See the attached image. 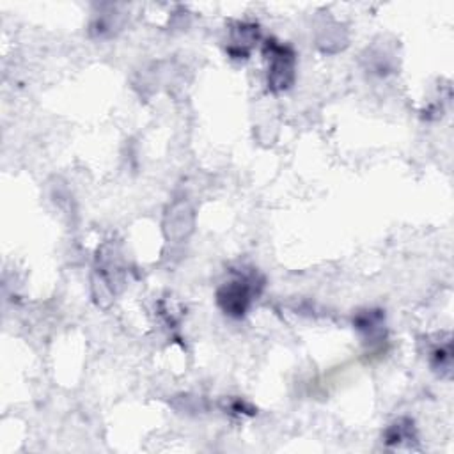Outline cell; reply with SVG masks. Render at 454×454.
<instances>
[{"instance_id": "cell-3", "label": "cell", "mask_w": 454, "mask_h": 454, "mask_svg": "<svg viewBox=\"0 0 454 454\" xmlns=\"http://www.w3.org/2000/svg\"><path fill=\"white\" fill-rule=\"evenodd\" d=\"M355 326L364 332L369 339H374L377 334L381 332V326H383V316H381L380 311H366V313L359 314L355 320Z\"/></svg>"}, {"instance_id": "cell-5", "label": "cell", "mask_w": 454, "mask_h": 454, "mask_svg": "<svg viewBox=\"0 0 454 454\" xmlns=\"http://www.w3.org/2000/svg\"><path fill=\"white\" fill-rule=\"evenodd\" d=\"M451 355H453L451 341H447L446 344H440V346L433 348L431 352L433 368L440 369V371H451Z\"/></svg>"}, {"instance_id": "cell-4", "label": "cell", "mask_w": 454, "mask_h": 454, "mask_svg": "<svg viewBox=\"0 0 454 454\" xmlns=\"http://www.w3.org/2000/svg\"><path fill=\"white\" fill-rule=\"evenodd\" d=\"M411 438H414V425L410 420H399L390 426L385 433V442L389 446H399Z\"/></svg>"}, {"instance_id": "cell-2", "label": "cell", "mask_w": 454, "mask_h": 454, "mask_svg": "<svg viewBox=\"0 0 454 454\" xmlns=\"http://www.w3.org/2000/svg\"><path fill=\"white\" fill-rule=\"evenodd\" d=\"M254 277H247V275H241V277H236L229 283L224 284L219 289V305L222 307V311L226 314L232 318H241L247 309H249L250 302H252L254 296Z\"/></svg>"}, {"instance_id": "cell-1", "label": "cell", "mask_w": 454, "mask_h": 454, "mask_svg": "<svg viewBox=\"0 0 454 454\" xmlns=\"http://www.w3.org/2000/svg\"><path fill=\"white\" fill-rule=\"evenodd\" d=\"M268 59V87L275 93L286 91L295 78V53L289 47L277 41H268L265 47Z\"/></svg>"}]
</instances>
